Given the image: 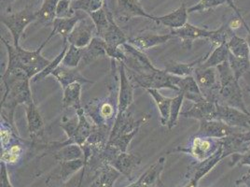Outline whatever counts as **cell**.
I'll list each match as a JSON object with an SVG mask.
<instances>
[{"label": "cell", "instance_id": "obj_1", "mask_svg": "<svg viewBox=\"0 0 250 187\" xmlns=\"http://www.w3.org/2000/svg\"><path fill=\"white\" fill-rule=\"evenodd\" d=\"M30 78L21 70H6L1 75L5 93L1 100V115L15 129L14 113L19 105L33 101Z\"/></svg>", "mask_w": 250, "mask_h": 187}, {"label": "cell", "instance_id": "obj_2", "mask_svg": "<svg viewBox=\"0 0 250 187\" xmlns=\"http://www.w3.org/2000/svg\"><path fill=\"white\" fill-rule=\"evenodd\" d=\"M52 37L49 36L42 43L40 48L35 51H27L21 46H14L1 37V42L5 45L8 52V65L6 70H21L26 73L30 79L42 72V70L51 63L42 54V49L51 41Z\"/></svg>", "mask_w": 250, "mask_h": 187}, {"label": "cell", "instance_id": "obj_3", "mask_svg": "<svg viewBox=\"0 0 250 187\" xmlns=\"http://www.w3.org/2000/svg\"><path fill=\"white\" fill-rule=\"evenodd\" d=\"M216 69L220 84L219 100L222 101L220 104L228 105L250 115V112L247 109L243 100L239 83L233 75L229 62L223 63Z\"/></svg>", "mask_w": 250, "mask_h": 187}, {"label": "cell", "instance_id": "obj_4", "mask_svg": "<svg viewBox=\"0 0 250 187\" xmlns=\"http://www.w3.org/2000/svg\"><path fill=\"white\" fill-rule=\"evenodd\" d=\"M129 71V78L131 82L136 84L137 87L147 89H172L179 93L177 84L181 77H177L167 73L165 70H157L156 71L149 73H137L126 69Z\"/></svg>", "mask_w": 250, "mask_h": 187}, {"label": "cell", "instance_id": "obj_5", "mask_svg": "<svg viewBox=\"0 0 250 187\" xmlns=\"http://www.w3.org/2000/svg\"><path fill=\"white\" fill-rule=\"evenodd\" d=\"M1 23H3L11 32L13 45L20 46V39L25 28L37 21V11H34L29 7L13 13H1Z\"/></svg>", "mask_w": 250, "mask_h": 187}, {"label": "cell", "instance_id": "obj_6", "mask_svg": "<svg viewBox=\"0 0 250 187\" xmlns=\"http://www.w3.org/2000/svg\"><path fill=\"white\" fill-rule=\"evenodd\" d=\"M193 77L205 98L208 101L219 103L220 84L216 68L203 69L198 66L194 70Z\"/></svg>", "mask_w": 250, "mask_h": 187}, {"label": "cell", "instance_id": "obj_7", "mask_svg": "<svg viewBox=\"0 0 250 187\" xmlns=\"http://www.w3.org/2000/svg\"><path fill=\"white\" fill-rule=\"evenodd\" d=\"M86 112L93 119L94 125L108 129L114 125L115 119L118 114V105L108 99L103 102H92L86 106Z\"/></svg>", "mask_w": 250, "mask_h": 187}, {"label": "cell", "instance_id": "obj_8", "mask_svg": "<svg viewBox=\"0 0 250 187\" xmlns=\"http://www.w3.org/2000/svg\"><path fill=\"white\" fill-rule=\"evenodd\" d=\"M220 140L221 139L194 136L188 148L178 147L175 152H183L193 156L199 162L204 161L219 150L221 144Z\"/></svg>", "mask_w": 250, "mask_h": 187}, {"label": "cell", "instance_id": "obj_9", "mask_svg": "<svg viewBox=\"0 0 250 187\" xmlns=\"http://www.w3.org/2000/svg\"><path fill=\"white\" fill-rule=\"evenodd\" d=\"M97 34L96 27L91 17L87 14L74 27L67 38V43L78 48L87 47Z\"/></svg>", "mask_w": 250, "mask_h": 187}, {"label": "cell", "instance_id": "obj_10", "mask_svg": "<svg viewBox=\"0 0 250 187\" xmlns=\"http://www.w3.org/2000/svg\"><path fill=\"white\" fill-rule=\"evenodd\" d=\"M123 49L126 54L125 65L126 69L137 73H149L156 71L155 68L150 60L147 58L143 51H140L131 45L130 43H125L123 45Z\"/></svg>", "mask_w": 250, "mask_h": 187}, {"label": "cell", "instance_id": "obj_11", "mask_svg": "<svg viewBox=\"0 0 250 187\" xmlns=\"http://www.w3.org/2000/svg\"><path fill=\"white\" fill-rule=\"evenodd\" d=\"M118 70L120 75V89L118 94L117 115H122L128 112L129 107L134 102V86L126 71L125 63L118 62Z\"/></svg>", "mask_w": 250, "mask_h": 187}, {"label": "cell", "instance_id": "obj_12", "mask_svg": "<svg viewBox=\"0 0 250 187\" xmlns=\"http://www.w3.org/2000/svg\"><path fill=\"white\" fill-rule=\"evenodd\" d=\"M217 120L232 127H242L250 130V115L228 105L217 103Z\"/></svg>", "mask_w": 250, "mask_h": 187}, {"label": "cell", "instance_id": "obj_13", "mask_svg": "<svg viewBox=\"0 0 250 187\" xmlns=\"http://www.w3.org/2000/svg\"><path fill=\"white\" fill-rule=\"evenodd\" d=\"M224 158L234 154H244L250 149V130L243 133H233L220 140Z\"/></svg>", "mask_w": 250, "mask_h": 187}, {"label": "cell", "instance_id": "obj_14", "mask_svg": "<svg viewBox=\"0 0 250 187\" xmlns=\"http://www.w3.org/2000/svg\"><path fill=\"white\" fill-rule=\"evenodd\" d=\"M174 38L177 37L182 41V46L185 49H191L193 42L198 39H206L209 41L212 37L214 30H208L200 28L198 26L192 25L187 23L183 27L179 29H173L170 32Z\"/></svg>", "mask_w": 250, "mask_h": 187}, {"label": "cell", "instance_id": "obj_15", "mask_svg": "<svg viewBox=\"0 0 250 187\" xmlns=\"http://www.w3.org/2000/svg\"><path fill=\"white\" fill-rule=\"evenodd\" d=\"M224 158L223 156V148L220 144L219 150L212 156L207 158L204 161H197L196 164H194L192 167H189V181L188 183L196 186L198 185V182L203 178L206 176L209 171H211L216 165L220 162Z\"/></svg>", "mask_w": 250, "mask_h": 187}, {"label": "cell", "instance_id": "obj_16", "mask_svg": "<svg viewBox=\"0 0 250 187\" xmlns=\"http://www.w3.org/2000/svg\"><path fill=\"white\" fill-rule=\"evenodd\" d=\"M117 17L125 21L136 17H143L155 21V16L147 13L142 8L139 0H117Z\"/></svg>", "mask_w": 250, "mask_h": 187}, {"label": "cell", "instance_id": "obj_17", "mask_svg": "<svg viewBox=\"0 0 250 187\" xmlns=\"http://www.w3.org/2000/svg\"><path fill=\"white\" fill-rule=\"evenodd\" d=\"M235 133L234 127L229 126L220 120H208L201 121L198 131L195 136L214 138V139H223L228 136Z\"/></svg>", "mask_w": 250, "mask_h": 187}, {"label": "cell", "instance_id": "obj_18", "mask_svg": "<svg viewBox=\"0 0 250 187\" xmlns=\"http://www.w3.org/2000/svg\"><path fill=\"white\" fill-rule=\"evenodd\" d=\"M167 159L165 156L160 157L136 183L127 187H163L161 175L165 168Z\"/></svg>", "mask_w": 250, "mask_h": 187}, {"label": "cell", "instance_id": "obj_19", "mask_svg": "<svg viewBox=\"0 0 250 187\" xmlns=\"http://www.w3.org/2000/svg\"><path fill=\"white\" fill-rule=\"evenodd\" d=\"M29 135L33 140H39L44 134V123L41 113L34 100L24 105Z\"/></svg>", "mask_w": 250, "mask_h": 187}, {"label": "cell", "instance_id": "obj_20", "mask_svg": "<svg viewBox=\"0 0 250 187\" xmlns=\"http://www.w3.org/2000/svg\"><path fill=\"white\" fill-rule=\"evenodd\" d=\"M180 116L193 118L201 121L217 120V102L204 100L194 105L186 112H182Z\"/></svg>", "mask_w": 250, "mask_h": 187}, {"label": "cell", "instance_id": "obj_21", "mask_svg": "<svg viewBox=\"0 0 250 187\" xmlns=\"http://www.w3.org/2000/svg\"><path fill=\"white\" fill-rule=\"evenodd\" d=\"M87 15L83 11H77L73 17L70 18H56L52 23V30L50 34L51 37L54 35H59L63 41V43H67V38L70 33L73 31L76 24Z\"/></svg>", "mask_w": 250, "mask_h": 187}, {"label": "cell", "instance_id": "obj_22", "mask_svg": "<svg viewBox=\"0 0 250 187\" xmlns=\"http://www.w3.org/2000/svg\"><path fill=\"white\" fill-rule=\"evenodd\" d=\"M141 162V157L138 155L127 152H119L111 160L110 164L121 174L129 178Z\"/></svg>", "mask_w": 250, "mask_h": 187}, {"label": "cell", "instance_id": "obj_23", "mask_svg": "<svg viewBox=\"0 0 250 187\" xmlns=\"http://www.w3.org/2000/svg\"><path fill=\"white\" fill-rule=\"evenodd\" d=\"M52 76H53L56 79V81L60 83L62 90L74 83H80L82 84L93 83L92 81L86 79L82 75L79 68L71 69V68L64 67L62 64L53 71Z\"/></svg>", "mask_w": 250, "mask_h": 187}, {"label": "cell", "instance_id": "obj_24", "mask_svg": "<svg viewBox=\"0 0 250 187\" xmlns=\"http://www.w3.org/2000/svg\"><path fill=\"white\" fill-rule=\"evenodd\" d=\"M173 38H174V36L171 33L166 34V35L146 34V35L137 36L133 39H128V43H130L131 45L136 47V49L144 52L150 48L164 44Z\"/></svg>", "mask_w": 250, "mask_h": 187}, {"label": "cell", "instance_id": "obj_25", "mask_svg": "<svg viewBox=\"0 0 250 187\" xmlns=\"http://www.w3.org/2000/svg\"><path fill=\"white\" fill-rule=\"evenodd\" d=\"M188 14V12L187 7L183 3L180 7H178L175 11L168 13L167 15L160 16V17L155 16V22L171 28L172 30L179 29L187 23Z\"/></svg>", "mask_w": 250, "mask_h": 187}, {"label": "cell", "instance_id": "obj_26", "mask_svg": "<svg viewBox=\"0 0 250 187\" xmlns=\"http://www.w3.org/2000/svg\"><path fill=\"white\" fill-rule=\"evenodd\" d=\"M108 19H109L108 27L106 28L104 35L101 38L106 43V46L122 47L124 44L128 42V39L125 36V33L122 31L120 26L116 23L114 15L109 10H108Z\"/></svg>", "mask_w": 250, "mask_h": 187}, {"label": "cell", "instance_id": "obj_27", "mask_svg": "<svg viewBox=\"0 0 250 187\" xmlns=\"http://www.w3.org/2000/svg\"><path fill=\"white\" fill-rule=\"evenodd\" d=\"M177 86L179 88V93L183 94L184 97L188 100L192 101L193 103H198L206 100L193 76L181 78Z\"/></svg>", "mask_w": 250, "mask_h": 187}, {"label": "cell", "instance_id": "obj_28", "mask_svg": "<svg viewBox=\"0 0 250 187\" xmlns=\"http://www.w3.org/2000/svg\"><path fill=\"white\" fill-rule=\"evenodd\" d=\"M83 56L82 63L83 65L85 64V66L90 65L96 59L104 58L105 56H107L106 43L102 38L98 36H95L87 47L83 48Z\"/></svg>", "mask_w": 250, "mask_h": 187}, {"label": "cell", "instance_id": "obj_29", "mask_svg": "<svg viewBox=\"0 0 250 187\" xmlns=\"http://www.w3.org/2000/svg\"><path fill=\"white\" fill-rule=\"evenodd\" d=\"M83 84L74 83L63 89L62 106L63 109H74L76 112L83 109L82 106Z\"/></svg>", "mask_w": 250, "mask_h": 187}, {"label": "cell", "instance_id": "obj_30", "mask_svg": "<svg viewBox=\"0 0 250 187\" xmlns=\"http://www.w3.org/2000/svg\"><path fill=\"white\" fill-rule=\"evenodd\" d=\"M207 56L206 57L202 56L201 58H199L198 60L191 63L167 62L166 63L165 70L171 75L181 77V78L192 76L195 69L201 63L204 62Z\"/></svg>", "mask_w": 250, "mask_h": 187}, {"label": "cell", "instance_id": "obj_31", "mask_svg": "<svg viewBox=\"0 0 250 187\" xmlns=\"http://www.w3.org/2000/svg\"><path fill=\"white\" fill-rule=\"evenodd\" d=\"M120 172L109 164H103L99 167L98 175L90 187H113Z\"/></svg>", "mask_w": 250, "mask_h": 187}, {"label": "cell", "instance_id": "obj_32", "mask_svg": "<svg viewBox=\"0 0 250 187\" xmlns=\"http://www.w3.org/2000/svg\"><path fill=\"white\" fill-rule=\"evenodd\" d=\"M229 48L227 43H223L217 46V48L208 56H207L206 60L199 65V67L203 69L217 68L219 65L229 60Z\"/></svg>", "mask_w": 250, "mask_h": 187}, {"label": "cell", "instance_id": "obj_33", "mask_svg": "<svg viewBox=\"0 0 250 187\" xmlns=\"http://www.w3.org/2000/svg\"><path fill=\"white\" fill-rule=\"evenodd\" d=\"M146 91L152 96L155 104L157 105L158 111H159L160 116H161L162 125L167 126L168 120H169L170 108H171V103H172L173 98L163 95L159 92V90H156V89H147Z\"/></svg>", "mask_w": 250, "mask_h": 187}, {"label": "cell", "instance_id": "obj_34", "mask_svg": "<svg viewBox=\"0 0 250 187\" xmlns=\"http://www.w3.org/2000/svg\"><path fill=\"white\" fill-rule=\"evenodd\" d=\"M60 0H44L42 8L37 11V21L42 24H52L56 19V9Z\"/></svg>", "mask_w": 250, "mask_h": 187}, {"label": "cell", "instance_id": "obj_35", "mask_svg": "<svg viewBox=\"0 0 250 187\" xmlns=\"http://www.w3.org/2000/svg\"><path fill=\"white\" fill-rule=\"evenodd\" d=\"M229 51L232 55L239 58L250 59V48L247 40L238 37L235 33L229 38L227 42Z\"/></svg>", "mask_w": 250, "mask_h": 187}, {"label": "cell", "instance_id": "obj_36", "mask_svg": "<svg viewBox=\"0 0 250 187\" xmlns=\"http://www.w3.org/2000/svg\"><path fill=\"white\" fill-rule=\"evenodd\" d=\"M83 157L84 159L83 150L78 144L62 146L54 155V158L59 162L73 161L77 159H83Z\"/></svg>", "mask_w": 250, "mask_h": 187}, {"label": "cell", "instance_id": "obj_37", "mask_svg": "<svg viewBox=\"0 0 250 187\" xmlns=\"http://www.w3.org/2000/svg\"><path fill=\"white\" fill-rule=\"evenodd\" d=\"M91 19L94 22V25L97 30V36L102 37L104 35L106 28L109 24V19H108V9L106 7V4L104 3L103 8H101L98 11L91 12L88 14Z\"/></svg>", "mask_w": 250, "mask_h": 187}, {"label": "cell", "instance_id": "obj_38", "mask_svg": "<svg viewBox=\"0 0 250 187\" xmlns=\"http://www.w3.org/2000/svg\"><path fill=\"white\" fill-rule=\"evenodd\" d=\"M85 166L84 159H77L73 161H67V162H59V173L58 179L62 182H64L69 179V177L72 176L76 172H78L81 168H83Z\"/></svg>", "mask_w": 250, "mask_h": 187}, {"label": "cell", "instance_id": "obj_39", "mask_svg": "<svg viewBox=\"0 0 250 187\" xmlns=\"http://www.w3.org/2000/svg\"><path fill=\"white\" fill-rule=\"evenodd\" d=\"M68 46H69V44H68V43H65L61 52H60L53 60L51 61V63L42 70V72H40L38 75H36V76L32 79V82H34V83L41 82L42 80H44L45 78H47L48 76L52 75L53 71L62 64V59H63V57H64V55H65V52H66L67 49H68Z\"/></svg>", "mask_w": 250, "mask_h": 187}, {"label": "cell", "instance_id": "obj_40", "mask_svg": "<svg viewBox=\"0 0 250 187\" xmlns=\"http://www.w3.org/2000/svg\"><path fill=\"white\" fill-rule=\"evenodd\" d=\"M184 99H185V97L182 93H178L177 96L173 97L171 108H170L169 120H168L167 125L169 130H171L172 128H174L177 125L178 118L181 115V108H182Z\"/></svg>", "mask_w": 250, "mask_h": 187}, {"label": "cell", "instance_id": "obj_41", "mask_svg": "<svg viewBox=\"0 0 250 187\" xmlns=\"http://www.w3.org/2000/svg\"><path fill=\"white\" fill-rule=\"evenodd\" d=\"M83 56V48H78L73 45H69L65 52V55L62 59V65L67 68H79V65L82 63Z\"/></svg>", "mask_w": 250, "mask_h": 187}, {"label": "cell", "instance_id": "obj_42", "mask_svg": "<svg viewBox=\"0 0 250 187\" xmlns=\"http://www.w3.org/2000/svg\"><path fill=\"white\" fill-rule=\"evenodd\" d=\"M229 67L233 72L235 79L239 82V79L247 72L250 68V59L248 58H239L232 55L230 52L229 54Z\"/></svg>", "mask_w": 250, "mask_h": 187}, {"label": "cell", "instance_id": "obj_43", "mask_svg": "<svg viewBox=\"0 0 250 187\" xmlns=\"http://www.w3.org/2000/svg\"><path fill=\"white\" fill-rule=\"evenodd\" d=\"M104 0H76L72 3L74 11H83L87 14L103 8Z\"/></svg>", "mask_w": 250, "mask_h": 187}, {"label": "cell", "instance_id": "obj_44", "mask_svg": "<svg viewBox=\"0 0 250 187\" xmlns=\"http://www.w3.org/2000/svg\"><path fill=\"white\" fill-rule=\"evenodd\" d=\"M227 4L226 0H200L198 3L188 9V12H204Z\"/></svg>", "mask_w": 250, "mask_h": 187}, {"label": "cell", "instance_id": "obj_45", "mask_svg": "<svg viewBox=\"0 0 250 187\" xmlns=\"http://www.w3.org/2000/svg\"><path fill=\"white\" fill-rule=\"evenodd\" d=\"M11 127L13 128L9 123H7V125L1 123L0 141H1V148H2V150L3 149H7L8 147H10L12 144L13 138L16 137V134H13V132H16V131H11Z\"/></svg>", "mask_w": 250, "mask_h": 187}, {"label": "cell", "instance_id": "obj_46", "mask_svg": "<svg viewBox=\"0 0 250 187\" xmlns=\"http://www.w3.org/2000/svg\"><path fill=\"white\" fill-rule=\"evenodd\" d=\"M76 11L72 9L70 0H60L56 9V18H70L73 17Z\"/></svg>", "mask_w": 250, "mask_h": 187}, {"label": "cell", "instance_id": "obj_47", "mask_svg": "<svg viewBox=\"0 0 250 187\" xmlns=\"http://www.w3.org/2000/svg\"><path fill=\"white\" fill-rule=\"evenodd\" d=\"M232 162L229 164V166H250V149L244 153V154H234L231 155Z\"/></svg>", "mask_w": 250, "mask_h": 187}, {"label": "cell", "instance_id": "obj_48", "mask_svg": "<svg viewBox=\"0 0 250 187\" xmlns=\"http://www.w3.org/2000/svg\"><path fill=\"white\" fill-rule=\"evenodd\" d=\"M0 187H11V181L9 178V172L7 170L6 164L1 162V185Z\"/></svg>", "mask_w": 250, "mask_h": 187}, {"label": "cell", "instance_id": "obj_49", "mask_svg": "<svg viewBox=\"0 0 250 187\" xmlns=\"http://www.w3.org/2000/svg\"><path fill=\"white\" fill-rule=\"evenodd\" d=\"M226 2H227V4L229 5V7L234 11V12L236 13V15H237V17H238V19H239L240 21L242 22V23H243V25L245 26V28L247 29V31L248 33L250 32V27L248 25V23H246L245 21V19L243 18V16H242V14H241V12H240L239 10H238V8L235 6V4H234V2H233V0H226Z\"/></svg>", "mask_w": 250, "mask_h": 187}, {"label": "cell", "instance_id": "obj_50", "mask_svg": "<svg viewBox=\"0 0 250 187\" xmlns=\"http://www.w3.org/2000/svg\"><path fill=\"white\" fill-rule=\"evenodd\" d=\"M15 1L16 0H1V11H3V13L11 11L12 5Z\"/></svg>", "mask_w": 250, "mask_h": 187}, {"label": "cell", "instance_id": "obj_51", "mask_svg": "<svg viewBox=\"0 0 250 187\" xmlns=\"http://www.w3.org/2000/svg\"><path fill=\"white\" fill-rule=\"evenodd\" d=\"M241 185H244L246 187H250V172L236 181V186H241Z\"/></svg>", "mask_w": 250, "mask_h": 187}, {"label": "cell", "instance_id": "obj_52", "mask_svg": "<svg viewBox=\"0 0 250 187\" xmlns=\"http://www.w3.org/2000/svg\"><path fill=\"white\" fill-rule=\"evenodd\" d=\"M247 42L249 43V45H250V32H249V35H248V38H247Z\"/></svg>", "mask_w": 250, "mask_h": 187}, {"label": "cell", "instance_id": "obj_53", "mask_svg": "<svg viewBox=\"0 0 250 187\" xmlns=\"http://www.w3.org/2000/svg\"><path fill=\"white\" fill-rule=\"evenodd\" d=\"M70 1H71V0H70Z\"/></svg>", "mask_w": 250, "mask_h": 187}]
</instances>
